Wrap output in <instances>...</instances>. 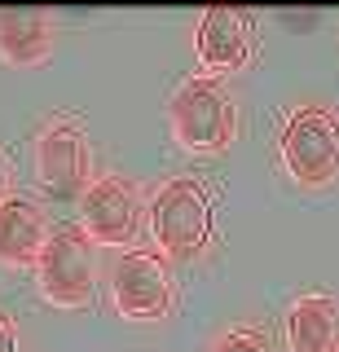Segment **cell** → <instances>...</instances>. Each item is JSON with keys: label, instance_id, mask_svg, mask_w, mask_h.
<instances>
[{"label": "cell", "instance_id": "1", "mask_svg": "<svg viewBox=\"0 0 339 352\" xmlns=\"http://www.w3.org/2000/svg\"><path fill=\"white\" fill-rule=\"evenodd\" d=\"M172 137L190 154H221L238 137V106L216 75H190L168 106Z\"/></svg>", "mask_w": 339, "mask_h": 352}, {"label": "cell", "instance_id": "11", "mask_svg": "<svg viewBox=\"0 0 339 352\" xmlns=\"http://www.w3.org/2000/svg\"><path fill=\"white\" fill-rule=\"evenodd\" d=\"M291 352H335L339 344V304L331 295H300L287 313Z\"/></svg>", "mask_w": 339, "mask_h": 352}, {"label": "cell", "instance_id": "13", "mask_svg": "<svg viewBox=\"0 0 339 352\" xmlns=\"http://www.w3.org/2000/svg\"><path fill=\"white\" fill-rule=\"evenodd\" d=\"M0 352H18V326L5 308H0Z\"/></svg>", "mask_w": 339, "mask_h": 352}, {"label": "cell", "instance_id": "2", "mask_svg": "<svg viewBox=\"0 0 339 352\" xmlns=\"http://www.w3.org/2000/svg\"><path fill=\"white\" fill-rule=\"evenodd\" d=\"M278 150L287 172L300 185H326L339 176V115L331 106L300 102L291 106L278 132Z\"/></svg>", "mask_w": 339, "mask_h": 352}, {"label": "cell", "instance_id": "6", "mask_svg": "<svg viewBox=\"0 0 339 352\" xmlns=\"http://www.w3.org/2000/svg\"><path fill=\"white\" fill-rule=\"evenodd\" d=\"M111 300L128 322H159L172 313V273L155 251H124L111 273Z\"/></svg>", "mask_w": 339, "mask_h": 352}, {"label": "cell", "instance_id": "8", "mask_svg": "<svg viewBox=\"0 0 339 352\" xmlns=\"http://www.w3.org/2000/svg\"><path fill=\"white\" fill-rule=\"evenodd\" d=\"M251 31L256 22L243 9L216 5L199 18V31H194V53L207 71H238L251 58Z\"/></svg>", "mask_w": 339, "mask_h": 352}, {"label": "cell", "instance_id": "7", "mask_svg": "<svg viewBox=\"0 0 339 352\" xmlns=\"http://www.w3.org/2000/svg\"><path fill=\"white\" fill-rule=\"evenodd\" d=\"M137 220H141V207L124 176H97L80 194V229L89 234V242L128 247L137 238Z\"/></svg>", "mask_w": 339, "mask_h": 352}, {"label": "cell", "instance_id": "12", "mask_svg": "<svg viewBox=\"0 0 339 352\" xmlns=\"http://www.w3.org/2000/svg\"><path fill=\"white\" fill-rule=\"evenodd\" d=\"M212 352H269V344H265V335H260V330L234 326V330H225V335L212 344Z\"/></svg>", "mask_w": 339, "mask_h": 352}, {"label": "cell", "instance_id": "14", "mask_svg": "<svg viewBox=\"0 0 339 352\" xmlns=\"http://www.w3.org/2000/svg\"><path fill=\"white\" fill-rule=\"evenodd\" d=\"M5 198H9V159L0 154V203H5Z\"/></svg>", "mask_w": 339, "mask_h": 352}, {"label": "cell", "instance_id": "3", "mask_svg": "<svg viewBox=\"0 0 339 352\" xmlns=\"http://www.w3.org/2000/svg\"><path fill=\"white\" fill-rule=\"evenodd\" d=\"M150 234L168 256H199L212 238V198L194 176H172L150 203Z\"/></svg>", "mask_w": 339, "mask_h": 352}, {"label": "cell", "instance_id": "5", "mask_svg": "<svg viewBox=\"0 0 339 352\" xmlns=\"http://www.w3.org/2000/svg\"><path fill=\"white\" fill-rule=\"evenodd\" d=\"M40 185L53 198H80L93 181V150L80 119H53L36 141Z\"/></svg>", "mask_w": 339, "mask_h": 352}, {"label": "cell", "instance_id": "4", "mask_svg": "<svg viewBox=\"0 0 339 352\" xmlns=\"http://www.w3.org/2000/svg\"><path fill=\"white\" fill-rule=\"evenodd\" d=\"M36 278L49 304L58 308H84L93 300V242L80 225L53 229L45 251L36 260Z\"/></svg>", "mask_w": 339, "mask_h": 352}, {"label": "cell", "instance_id": "10", "mask_svg": "<svg viewBox=\"0 0 339 352\" xmlns=\"http://www.w3.org/2000/svg\"><path fill=\"white\" fill-rule=\"evenodd\" d=\"M53 53V18L40 9H5L0 14V62L18 66H40Z\"/></svg>", "mask_w": 339, "mask_h": 352}, {"label": "cell", "instance_id": "9", "mask_svg": "<svg viewBox=\"0 0 339 352\" xmlns=\"http://www.w3.org/2000/svg\"><path fill=\"white\" fill-rule=\"evenodd\" d=\"M45 242H49L45 207L23 198V194H9L0 203V264H9V269H36Z\"/></svg>", "mask_w": 339, "mask_h": 352}]
</instances>
